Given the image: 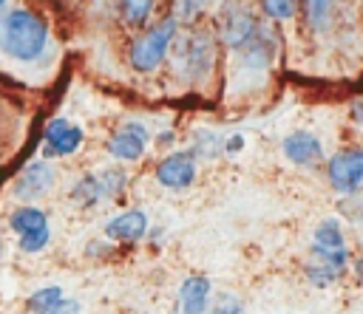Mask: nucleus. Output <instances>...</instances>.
<instances>
[{
	"label": "nucleus",
	"instance_id": "1",
	"mask_svg": "<svg viewBox=\"0 0 363 314\" xmlns=\"http://www.w3.org/2000/svg\"><path fill=\"white\" fill-rule=\"evenodd\" d=\"M51 45L48 23L26 6L9 8L0 20V54L14 59L17 65H37L45 59Z\"/></svg>",
	"mask_w": 363,
	"mask_h": 314
},
{
	"label": "nucleus",
	"instance_id": "2",
	"mask_svg": "<svg viewBox=\"0 0 363 314\" xmlns=\"http://www.w3.org/2000/svg\"><path fill=\"white\" fill-rule=\"evenodd\" d=\"M349 260H352V252L346 243L343 223L337 218H323L312 232V252L303 269L306 280L318 289H326L343 277Z\"/></svg>",
	"mask_w": 363,
	"mask_h": 314
},
{
	"label": "nucleus",
	"instance_id": "3",
	"mask_svg": "<svg viewBox=\"0 0 363 314\" xmlns=\"http://www.w3.org/2000/svg\"><path fill=\"white\" fill-rule=\"evenodd\" d=\"M216 34L207 28H190L184 34H176L170 51H173V68L179 79L190 88H204L216 71Z\"/></svg>",
	"mask_w": 363,
	"mask_h": 314
},
{
	"label": "nucleus",
	"instance_id": "4",
	"mask_svg": "<svg viewBox=\"0 0 363 314\" xmlns=\"http://www.w3.org/2000/svg\"><path fill=\"white\" fill-rule=\"evenodd\" d=\"M278 45H281V40H278V34L272 31V25H269V23H261L258 34H255L241 51H235L233 79L238 82V91H250V85L267 79V74H269L272 65H275Z\"/></svg>",
	"mask_w": 363,
	"mask_h": 314
},
{
	"label": "nucleus",
	"instance_id": "5",
	"mask_svg": "<svg viewBox=\"0 0 363 314\" xmlns=\"http://www.w3.org/2000/svg\"><path fill=\"white\" fill-rule=\"evenodd\" d=\"M179 34V23L173 17H164L153 25H147L128 51V62L136 74H156L162 68V62L170 57V45Z\"/></svg>",
	"mask_w": 363,
	"mask_h": 314
},
{
	"label": "nucleus",
	"instance_id": "6",
	"mask_svg": "<svg viewBox=\"0 0 363 314\" xmlns=\"http://www.w3.org/2000/svg\"><path fill=\"white\" fill-rule=\"evenodd\" d=\"M9 229L17 238L20 252L26 255H37L48 246L51 240V226H48V215L40 207L31 204H20L17 209H11L9 215Z\"/></svg>",
	"mask_w": 363,
	"mask_h": 314
},
{
	"label": "nucleus",
	"instance_id": "7",
	"mask_svg": "<svg viewBox=\"0 0 363 314\" xmlns=\"http://www.w3.org/2000/svg\"><path fill=\"white\" fill-rule=\"evenodd\" d=\"M261 28V20L255 17V11L238 0L224 3L221 14H218V42L227 45L233 54L241 51Z\"/></svg>",
	"mask_w": 363,
	"mask_h": 314
},
{
	"label": "nucleus",
	"instance_id": "8",
	"mask_svg": "<svg viewBox=\"0 0 363 314\" xmlns=\"http://www.w3.org/2000/svg\"><path fill=\"white\" fill-rule=\"evenodd\" d=\"M326 178L335 192L357 195L363 187V150L360 147H343L326 161Z\"/></svg>",
	"mask_w": 363,
	"mask_h": 314
},
{
	"label": "nucleus",
	"instance_id": "9",
	"mask_svg": "<svg viewBox=\"0 0 363 314\" xmlns=\"http://www.w3.org/2000/svg\"><path fill=\"white\" fill-rule=\"evenodd\" d=\"M54 181H57L54 164H51L48 158H37V161H28V164L20 170V175H17L14 184H11V195H14L17 201H23V204H31V201L48 195L51 187H54Z\"/></svg>",
	"mask_w": 363,
	"mask_h": 314
},
{
	"label": "nucleus",
	"instance_id": "10",
	"mask_svg": "<svg viewBox=\"0 0 363 314\" xmlns=\"http://www.w3.org/2000/svg\"><path fill=\"white\" fill-rule=\"evenodd\" d=\"M147 144H150L147 127H145L142 122H136V119H128V122H122V124L108 136L105 150H108V156L116 158V161H139V158L145 156Z\"/></svg>",
	"mask_w": 363,
	"mask_h": 314
},
{
	"label": "nucleus",
	"instance_id": "11",
	"mask_svg": "<svg viewBox=\"0 0 363 314\" xmlns=\"http://www.w3.org/2000/svg\"><path fill=\"white\" fill-rule=\"evenodd\" d=\"M85 141V130L62 116L51 119L43 130V158H62L74 156Z\"/></svg>",
	"mask_w": 363,
	"mask_h": 314
},
{
	"label": "nucleus",
	"instance_id": "12",
	"mask_svg": "<svg viewBox=\"0 0 363 314\" xmlns=\"http://www.w3.org/2000/svg\"><path fill=\"white\" fill-rule=\"evenodd\" d=\"M196 173H199V161L193 158L190 150H173L164 158H159V164H156V181H159V187L176 190V192L193 187Z\"/></svg>",
	"mask_w": 363,
	"mask_h": 314
},
{
	"label": "nucleus",
	"instance_id": "13",
	"mask_svg": "<svg viewBox=\"0 0 363 314\" xmlns=\"http://www.w3.org/2000/svg\"><path fill=\"white\" fill-rule=\"evenodd\" d=\"M281 153L295 167H318L323 161V141L312 130H292L284 136Z\"/></svg>",
	"mask_w": 363,
	"mask_h": 314
},
{
	"label": "nucleus",
	"instance_id": "14",
	"mask_svg": "<svg viewBox=\"0 0 363 314\" xmlns=\"http://www.w3.org/2000/svg\"><path fill=\"white\" fill-rule=\"evenodd\" d=\"M147 229H150V223H147L145 209H125V212H119L116 218H111L105 223V235L113 243H136V240H145Z\"/></svg>",
	"mask_w": 363,
	"mask_h": 314
},
{
	"label": "nucleus",
	"instance_id": "15",
	"mask_svg": "<svg viewBox=\"0 0 363 314\" xmlns=\"http://www.w3.org/2000/svg\"><path fill=\"white\" fill-rule=\"evenodd\" d=\"M213 300V283L204 274H190L179 286V314H207Z\"/></svg>",
	"mask_w": 363,
	"mask_h": 314
},
{
	"label": "nucleus",
	"instance_id": "16",
	"mask_svg": "<svg viewBox=\"0 0 363 314\" xmlns=\"http://www.w3.org/2000/svg\"><path fill=\"white\" fill-rule=\"evenodd\" d=\"M79 300L68 297L60 286H45L37 289L28 297V311L31 314H79Z\"/></svg>",
	"mask_w": 363,
	"mask_h": 314
},
{
	"label": "nucleus",
	"instance_id": "17",
	"mask_svg": "<svg viewBox=\"0 0 363 314\" xmlns=\"http://www.w3.org/2000/svg\"><path fill=\"white\" fill-rule=\"evenodd\" d=\"M298 3L303 6V17L312 31H326L332 25L337 0H298Z\"/></svg>",
	"mask_w": 363,
	"mask_h": 314
},
{
	"label": "nucleus",
	"instance_id": "18",
	"mask_svg": "<svg viewBox=\"0 0 363 314\" xmlns=\"http://www.w3.org/2000/svg\"><path fill=\"white\" fill-rule=\"evenodd\" d=\"M71 198H74V204H79V207H85V209L99 207V204L105 201V195H102V187H99L96 173H85V175L71 187Z\"/></svg>",
	"mask_w": 363,
	"mask_h": 314
},
{
	"label": "nucleus",
	"instance_id": "19",
	"mask_svg": "<svg viewBox=\"0 0 363 314\" xmlns=\"http://www.w3.org/2000/svg\"><path fill=\"white\" fill-rule=\"evenodd\" d=\"M190 153L196 161H204V158H218L224 156V136L221 133H213V130H199L193 144H190Z\"/></svg>",
	"mask_w": 363,
	"mask_h": 314
},
{
	"label": "nucleus",
	"instance_id": "20",
	"mask_svg": "<svg viewBox=\"0 0 363 314\" xmlns=\"http://www.w3.org/2000/svg\"><path fill=\"white\" fill-rule=\"evenodd\" d=\"M153 8H156V0H119V17L130 28L147 25Z\"/></svg>",
	"mask_w": 363,
	"mask_h": 314
},
{
	"label": "nucleus",
	"instance_id": "21",
	"mask_svg": "<svg viewBox=\"0 0 363 314\" xmlns=\"http://www.w3.org/2000/svg\"><path fill=\"white\" fill-rule=\"evenodd\" d=\"M96 178H99V187H102L105 201L122 198V192H125V187H128V175H125L119 167H105L102 173H96Z\"/></svg>",
	"mask_w": 363,
	"mask_h": 314
},
{
	"label": "nucleus",
	"instance_id": "22",
	"mask_svg": "<svg viewBox=\"0 0 363 314\" xmlns=\"http://www.w3.org/2000/svg\"><path fill=\"white\" fill-rule=\"evenodd\" d=\"M258 6L272 23H289L298 11V0H258Z\"/></svg>",
	"mask_w": 363,
	"mask_h": 314
},
{
	"label": "nucleus",
	"instance_id": "23",
	"mask_svg": "<svg viewBox=\"0 0 363 314\" xmlns=\"http://www.w3.org/2000/svg\"><path fill=\"white\" fill-rule=\"evenodd\" d=\"M204 6H207V0H173L170 3V8H173L170 17L179 25H193L199 20V14L204 11Z\"/></svg>",
	"mask_w": 363,
	"mask_h": 314
},
{
	"label": "nucleus",
	"instance_id": "24",
	"mask_svg": "<svg viewBox=\"0 0 363 314\" xmlns=\"http://www.w3.org/2000/svg\"><path fill=\"white\" fill-rule=\"evenodd\" d=\"M207 314H244V306H241V300L235 294L221 291V294H213Z\"/></svg>",
	"mask_w": 363,
	"mask_h": 314
},
{
	"label": "nucleus",
	"instance_id": "25",
	"mask_svg": "<svg viewBox=\"0 0 363 314\" xmlns=\"http://www.w3.org/2000/svg\"><path fill=\"white\" fill-rule=\"evenodd\" d=\"M241 147H244V136H241V133L224 136V156H233V153H238Z\"/></svg>",
	"mask_w": 363,
	"mask_h": 314
},
{
	"label": "nucleus",
	"instance_id": "26",
	"mask_svg": "<svg viewBox=\"0 0 363 314\" xmlns=\"http://www.w3.org/2000/svg\"><path fill=\"white\" fill-rule=\"evenodd\" d=\"M173 141H176V133H173V130H164L162 139L156 136V147H167V144H173Z\"/></svg>",
	"mask_w": 363,
	"mask_h": 314
},
{
	"label": "nucleus",
	"instance_id": "27",
	"mask_svg": "<svg viewBox=\"0 0 363 314\" xmlns=\"http://www.w3.org/2000/svg\"><path fill=\"white\" fill-rule=\"evenodd\" d=\"M3 8H6V0H0V11H3Z\"/></svg>",
	"mask_w": 363,
	"mask_h": 314
}]
</instances>
